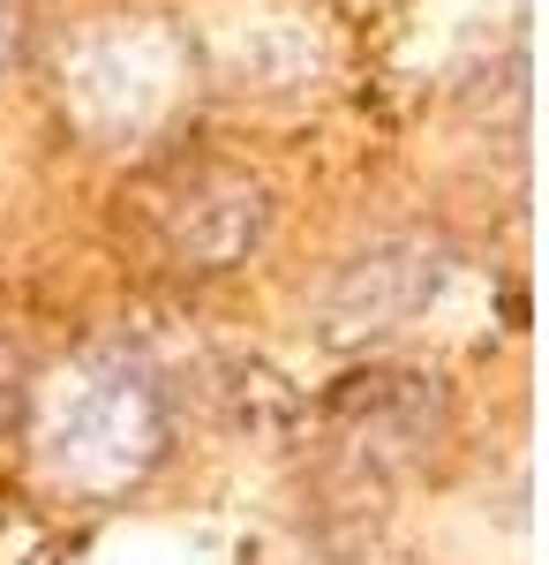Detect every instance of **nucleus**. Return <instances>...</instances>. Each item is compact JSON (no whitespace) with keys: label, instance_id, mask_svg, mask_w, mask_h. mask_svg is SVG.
I'll return each instance as SVG.
<instances>
[{"label":"nucleus","instance_id":"f257e3e1","mask_svg":"<svg viewBox=\"0 0 549 565\" xmlns=\"http://www.w3.org/2000/svg\"><path fill=\"white\" fill-rule=\"evenodd\" d=\"M166 385L128 354H84L39 392V468L61 498H121L166 460Z\"/></svg>","mask_w":549,"mask_h":565},{"label":"nucleus","instance_id":"f03ea898","mask_svg":"<svg viewBox=\"0 0 549 565\" xmlns=\"http://www.w3.org/2000/svg\"><path fill=\"white\" fill-rule=\"evenodd\" d=\"M189 90V45L151 23H106L84 31L61 61V106L98 143H136L166 129Z\"/></svg>","mask_w":549,"mask_h":565},{"label":"nucleus","instance_id":"7ed1b4c3","mask_svg":"<svg viewBox=\"0 0 549 565\" xmlns=\"http://www.w3.org/2000/svg\"><path fill=\"white\" fill-rule=\"evenodd\" d=\"M444 287H452L444 242H429V234H377L369 249H354L332 271V287L316 302V340L338 354L384 348L407 324H422L429 309L444 302Z\"/></svg>","mask_w":549,"mask_h":565},{"label":"nucleus","instance_id":"20e7f679","mask_svg":"<svg viewBox=\"0 0 549 565\" xmlns=\"http://www.w3.org/2000/svg\"><path fill=\"white\" fill-rule=\"evenodd\" d=\"M151 226L181 271H234L256 257V242L271 226V196H263V181L234 174V167H196L151 196Z\"/></svg>","mask_w":549,"mask_h":565},{"label":"nucleus","instance_id":"39448f33","mask_svg":"<svg viewBox=\"0 0 549 565\" xmlns=\"http://www.w3.org/2000/svg\"><path fill=\"white\" fill-rule=\"evenodd\" d=\"M437 437H444V392H437V377H407V370L362 377L338 399V423H332L346 482H369V490L407 476L415 460H429Z\"/></svg>","mask_w":549,"mask_h":565},{"label":"nucleus","instance_id":"423d86ee","mask_svg":"<svg viewBox=\"0 0 549 565\" xmlns=\"http://www.w3.org/2000/svg\"><path fill=\"white\" fill-rule=\"evenodd\" d=\"M31 53V0H0V76H15Z\"/></svg>","mask_w":549,"mask_h":565},{"label":"nucleus","instance_id":"0eeeda50","mask_svg":"<svg viewBox=\"0 0 549 565\" xmlns=\"http://www.w3.org/2000/svg\"><path fill=\"white\" fill-rule=\"evenodd\" d=\"M0 399H8V354H0Z\"/></svg>","mask_w":549,"mask_h":565}]
</instances>
